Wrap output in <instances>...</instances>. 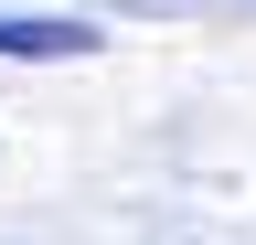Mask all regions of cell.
Wrapping results in <instances>:
<instances>
[{
	"mask_svg": "<svg viewBox=\"0 0 256 245\" xmlns=\"http://www.w3.org/2000/svg\"><path fill=\"white\" fill-rule=\"evenodd\" d=\"M96 53V21H54V11H0V64H64Z\"/></svg>",
	"mask_w": 256,
	"mask_h": 245,
	"instance_id": "6da1fadb",
	"label": "cell"
}]
</instances>
